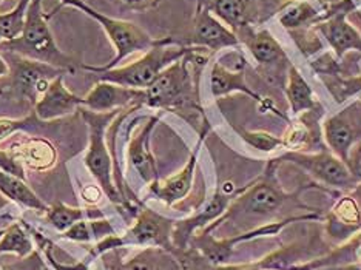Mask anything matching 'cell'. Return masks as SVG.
Segmentation results:
<instances>
[{"label":"cell","instance_id":"83f0119b","mask_svg":"<svg viewBox=\"0 0 361 270\" xmlns=\"http://www.w3.org/2000/svg\"><path fill=\"white\" fill-rule=\"evenodd\" d=\"M317 16L315 8L307 2L293 4L280 16L281 25L286 28H297L305 25L309 20H312Z\"/></svg>","mask_w":361,"mask_h":270},{"label":"cell","instance_id":"d6a6232c","mask_svg":"<svg viewBox=\"0 0 361 270\" xmlns=\"http://www.w3.org/2000/svg\"><path fill=\"white\" fill-rule=\"evenodd\" d=\"M102 193H104V190L101 189V187L88 185L87 189H84V192H82V196H84V200L88 204H96V202L101 201V195Z\"/></svg>","mask_w":361,"mask_h":270},{"label":"cell","instance_id":"d6986e66","mask_svg":"<svg viewBox=\"0 0 361 270\" xmlns=\"http://www.w3.org/2000/svg\"><path fill=\"white\" fill-rule=\"evenodd\" d=\"M111 270H180V266L167 249L145 247L133 258L113 264Z\"/></svg>","mask_w":361,"mask_h":270},{"label":"cell","instance_id":"7402d4cb","mask_svg":"<svg viewBox=\"0 0 361 270\" xmlns=\"http://www.w3.org/2000/svg\"><path fill=\"white\" fill-rule=\"evenodd\" d=\"M361 261V233H358L355 238H352L340 249L329 253V255L310 261L306 266H300L298 270H318V269H329V267H340V266H349L352 263Z\"/></svg>","mask_w":361,"mask_h":270},{"label":"cell","instance_id":"5bb4252c","mask_svg":"<svg viewBox=\"0 0 361 270\" xmlns=\"http://www.w3.org/2000/svg\"><path fill=\"white\" fill-rule=\"evenodd\" d=\"M158 119V116H153L147 121L145 124L139 128V132H136L130 137L127 149V157L131 167H133L137 171V175L149 184L158 181V168H156V161L150 150V136Z\"/></svg>","mask_w":361,"mask_h":270},{"label":"cell","instance_id":"e0dca14e","mask_svg":"<svg viewBox=\"0 0 361 270\" xmlns=\"http://www.w3.org/2000/svg\"><path fill=\"white\" fill-rule=\"evenodd\" d=\"M207 8L219 20L228 25L235 35L250 25L257 11L255 0H213L212 6Z\"/></svg>","mask_w":361,"mask_h":270},{"label":"cell","instance_id":"8992f818","mask_svg":"<svg viewBox=\"0 0 361 270\" xmlns=\"http://www.w3.org/2000/svg\"><path fill=\"white\" fill-rule=\"evenodd\" d=\"M0 54H2L8 63V68H10L13 88L32 105H36V102L44 96L54 79L70 73L65 68L54 67V65L47 62L30 59V57L16 53Z\"/></svg>","mask_w":361,"mask_h":270},{"label":"cell","instance_id":"52a82bcc","mask_svg":"<svg viewBox=\"0 0 361 270\" xmlns=\"http://www.w3.org/2000/svg\"><path fill=\"white\" fill-rule=\"evenodd\" d=\"M324 137L336 157L343 162L346 161L352 147L361 142V102L352 104L327 119L324 124Z\"/></svg>","mask_w":361,"mask_h":270},{"label":"cell","instance_id":"9c48e42d","mask_svg":"<svg viewBox=\"0 0 361 270\" xmlns=\"http://www.w3.org/2000/svg\"><path fill=\"white\" fill-rule=\"evenodd\" d=\"M141 104H145V90L127 88L99 80L90 90V93L84 96L82 107L97 113H110Z\"/></svg>","mask_w":361,"mask_h":270},{"label":"cell","instance_id":"1f68e13d","mask_svg":"<svg viewBox=\"0 0 361 270\" xmlns=\"http://www.w3.org/2000/svg\"><path fill=\"white\" fill-rule=\"evenodd\" d=\"M344 164L348 166L352 178L355 179L357 184H360L361 183V142L352 147Z\"/></svg>","mask_w":361,"mask_h":270},{"label":"cell","instance_id":"277c9868","mask_svg":"<svg viewBox=\"0 0 361 270\" xmlns=\"http://www.w3.org/2000/svg\"><path fill=\"white\" fill-rule=\"evenodd\" d=\"M198 48H192L184 57L171 63L145 90V104L153 109H179L195 105L196 82L190 65Z\"/></svg>","mask_w":361,"mask_h":270},{"label":"cell","instance_id":"6da1fadb","mask_svg":"<svg viewBox=\"0 0 361 270\" xmlns=\"http://www.w3.org/2000/svg\"><path fill=\"white\" fill-rule=\"evenodd\" d=\"M192 48L179 45L171 39H162L158 40V44L150 48L149 51H145V54L139 57L137 61L124 65V67L105 70L84 63H79V67L88 71L92 76H96L99 80L111 82V84H118L127 88L147 90L164 70L179 61L180 57H184Z\"/></svg>","mask_w":361,"mask_h":270},{"label":"cell","instance_id":"603a6c76","mask_svg":"<svg viewBox=\"0 0 361 270\" xmlns=\"http://www.w3.org/2000/svg\"><path fill=\"white\" fill-rule=\"evenodd\" d=\"M247 45L252 56L259 63H274L280 57H284L281 45L276 42V39L267 30L249 35Z\"/></svg>","mask_w":361,"mask_h":270},{"label":"cell","instance_id":"ba28073f","mask_svg":"<svg viewBox=\"0 0 361 270\" xmlns=\"http://www.w3.org/2000/svg\"><path fill=\"white\" fill-rule=\"evenodd\" d=\"M286 158L297 164L301 168L307 170L310 175H314L327 185L336 187V189H352V187L357 185V181L352 178L346 164L338 157H334V154L289 153Z\"/></svg>","mask_w":361,"mask_h":270},{"label":"cell","instance_id":"2e32d148","mask_svg":"<svg viewBox=\"0 0 361 270\" xmlns=\"http://www.w3.org/2000/svg\"><path fill=\"white\" fill-rule=\"evenodd\" d=\"M22 166L36 171L50 170L57 159V152L51 142L42 137H23L8 149Z\"/></svg>","mask_w":361,"mask_h":270},{"label":"cell","instance_id":"9a60e30c","mask_svg":"<svg viewBox=\"0 0 361 270\" xmlns=\"http://www.w3.org/2000/svg\"><path fill=\"white\" fill-rule=\"evenodd\" d=\"M232 200V195H227L223 190H218L200 214H196L195 216L185 221L175 223L173 233H171V243H173L176 247L184 249L187 241L190 240L192 233L195 231H198V228L206 227L212 221L219 219V216L224 214L228 206H231Z\"/></svg>","mask_w":361,"mask_h":270},{"label":"cell","instance_id":"5b68a950","mask_svg":"<svg viewBox=\"0 0 361 270\" xmlns=\"http://www.w3.org/2000/svg\"><path fill=\"white\" fill-rule=\"evenodd\" d=\"M79 111L80 116L84 118L85 124L90 128V142L85 154V166L96 181L99 183V187L104 190V193L109 196L113 202H119L121 196L111 179L113 159L109 149H106L105 135L106 128L111 125L110 122L116 118L122 110L110 113H97L85 107H80Z\"/></svg>","mask_w":361,"mask_h":270},{"label":"cell","instance_id":"cb8c5ba5","mask_svg":"<svg viewBox=\"0 0 361 270\" xmlns=\"http://www.w3.org/2000/svg\"><path fill=\"white\" fill-rule=\"evenodd\" d=\"M94 214L80 207H71L67 204H54L50 210L47 211V219L57 232H67L70 227L75 226L79 221L92 218Z\"/></svg>","mask_w":361,"mask_h":270},{"label":"cell","instance_id":"484cf974","mask_svg":"<svg viewBox=\"0 0 361 270\" xmlns=\"http://www.w3.org/2000/svg\"><path fill=\"white\" fill-rule=\"evenodd\" d=\"M32 250L28 233L23 231L19 223L10 226L0 236V255L4 253H16L19 257H27Z\"/></svg>","mask_w":361,"mask_h":270},{"label":"cell","instance_id":"ab89813d","mask_svg":"<svg viewBox=\"0 0 361 270\" xmlns=\"http://www.w3.org/2000/svg\"><path fill=\"white\" fill-rule=\"evenodd\" d=\"M4 2V0H0V4H2Z\"/></svg>","mask_w":361,"mask_h":270},{"label":"cell","instance_id":"f546056e","mask_svg":"<svg viewBox=\"0 0 361 270\" xmlns=\"http://www.w3.org/2000/svg\"><path fill=\"white\" fill-rule=\"evenodd\" d=\"M238 132L243 135V137L247 141L250 145L255 147L258 150L262 152H272L278 147L283 145L281 139H278L272 135L264 133V132H247V130H243V128H238Z\"/></svg>","mask_w":361,"mask_h":270},{"label":"cell","instance_id":"ffe728a7","mask_svg":"<svg viewBox=\"0 0 361 270\" xmlns=\"http://www.w3.org/2000/svg\"><path fill=\"white\" fill-rule=\"evenodd\" d=\"M210 90L212 94L215 97H221L226 94H231L233 92H241L247 96H252L253 99L259 101V96L253 93L252 90L245 84L243 70L233 71L224 67L221 62H215L210 71Z\"/></svg>","mask_w":361,"mask_h":270},{"label":"cell","instance_id":"f1b7e54d","mask_svg":"<svg viewBox=\"0 0 361 270\" xmlns=\"http://www.w3.org/2000/svg\"><path fill=\"white\" fill-rule=\"evenodd\" d=\"M335 216H336V223L344 226L348 228L350 227H358L361 223V210L358 207V204L354 198H343L335 207Z\"/></svg>","mask_w":361,"mask_h":270},{"label":"cell","instance_id":"f35d334b","mask_svg":"<svg viewBox=\"0 0 361 270\" xmlns=\"http://www.w3.org/2000/svg\"><path fill=\"white\" fill-rule=\"evenodd\" d=\"M2 93H4V92H2V90H0V94H2Z\"/></svg>","mask_w":361,"mask_h":270},{"label":"cell","instance_id":"d590c367","mask_svg":"<svg viewBox=\"0 0 361 270\" xmlns=\"http://www.w3.org/2000/svg\"><path fill=\"white\" fill-rule=\"evenodd\" d=\"M6 75H10V68H8V63L6 61L0 54V78H5Z\"/></svg>","mask_w":361,"mask_h":270},{"label":"cell","instance_id":"ac0fdd59","mask_svg":"<svg viewBox=\"0 0 361 270\" xmlns=\"http://www.w3.org/2000/svg\"><path fill=\"white\" fill-rule=\"evenodd\" d=\"M319 30L338 56H343L349 50L361 51V36L350 23L346 22L344 14L334 16L332 19L322 23Z\"/></svg>","mask_w":361,"mask_h":270},{"label":"cell","instance_id":"7c38bea8","mask_svg":"<svg viewBox=\"0 0 361 270\" xmlns=\"http://www.w3.org/2000/svg\"><path fill=\"white\" fill-rule=\"evenodd\" d=\"M204 124L206 125H204L200 141L196 144L190 159H188V162L185 164V167L175 176L166 179V181H154L150 185V193L156 196L158 200L169 204V206H173V204H176L178 201H183L192 189L193 178H195V167L196 164H198V154H200L204 139H206V135L209 132L207 121H204Z\"/></svg>","mask_w":361,"mask_h":270},{"label":"cell","instance_id":"d4e9b609","mask_svg":"<svg viewBox=\"0 0 361 270\" xmlns=\"http://www.w3.org/2000/svg\"><path fill=\"white\" fill-rule=\"evenodd\" d=\"M287 97H289L293 113H300L314 107L312 90L295 67L290 68L289 79H287Z\"/></svg>","mask_w":361,"mask_h":270},{"label":"cell","instance_id":"44dd1931","mask_svg":"<svg viewBox=\"0 0 361 270\" xmlns=\"http://www.w3.org/2000/svg\"><path fill=\"white\" fill-rule=\"evenodd\" d=\"M0 193L5 195L8 200L18 202L19 206H23L27 209L45 211V214L50 210V207H48L47 204L30 189L25 179H20L2 170H0Z\"/></svg>","mask_w":361,"mask_h":270},{"label":"cell","instance_id":"8fae6325","mask_svg":"<svg viewBox=\"0 0 361 270\" xmlns=\"http://www.w3.org/2000/svg\"><path fill=\"white\" fill-rule=\"evenodd\" d=\"M173 227L175 223L171 219L164 218L150 209H144L139 211L136 223L122 240H124V244L162 247L169 250Z\"/></svg>","mask_w":361,"mask_h":270},{"label":"cell","instance_id":"7a4b0ae2","mask_svg":"<svg viewBox=\"0 0 361 270\" xmlns=\"http://www.w3.org/2000/svg\"><path fill=\"white\" fill-rule=\"evenodd\" d=\"M48 22L50 19L44 11V0H30L22 35L13 40H4L0 53H16L75 73L79 63L57 47Z\"/></svg>","mask_w":361,"mask_h":270},{"label":"cell","instance_id":"836d02e7","mask_svg":"<svg viewBox=\"0 0 361 270\" xmlns=\"http://www.w3.org/2000/svg\"><path fill=\"white\" fill-rule=\"evenodd\" d=\"M209 270H259L258 264H240V266H231V264H221V266H215L213 264L212 269Z\"/></svg>","mask_w":361,"mask_h":270},{"label":"cell","instance_id":"74e56055","mask_svg":"<svg viewBox=\"0 0 361 270\" xmlns=\"http://www.w3.org/2000/svg\"><path fill=\"white\" fill-rule=\"evenodd\" d=\"M4 42V37H2V32H0V44Z\"/></svg>","mask_w":361,"mask_h":270},{"label":"cell","instance_id":"3957f363","mask_svg":"<svg viewBox=\"0 0 361 270\" xmlns=\"http://www.w3.org/2000/svg\"><path fill=\"white\" fill-rule=\"evenodd\" d=\"M63 6L76 8V10L90 16L93 20L99 23L102 30L105 31L106 37L111 40L116 56L113 57V61L110 63L102 65L101 68L109 70V68L118 67V65L122 62V59H126L127 56L133 53L149 51L150 48H153L156 44H158V40H154L149 32L144 31L141 27H137L136 23L113 19L110 16H105L97 10H94V8H92L88 4H85V0H59V6L54 8L50 14H47L48 19H51L53 16H56V13Z\"/></svg>","mask_w":361,"mask_h":270},{"label":"cell","instance_id":"8d00e7d4","mask_svg":"<svg viewBox=\"0 0 361 270\" xmlns=\"http://www.w3.org/2000/svg\"><path fill=\"white\" fill-rule=\"evenodd\" d=\"M352 198H355V201L358 202V207H361V183H360V185L355 187L354 196H352Z\"/></svg>","mask_w":361,"mask_h":270},{"label":"cell","instance_id":"4dcf8cb0","mask_svg":"<svg viewBox=\"0 0 361 270\" xmlns=\"http://www.w3.org/2000/svg\"><path fill=\"white\" fill-rule=\"evenodd\" d=\"M36 121H39V119L35 114V111H32V114H30V116H27L25 119H6V118H2V119H0V142H2L4 139H6L8 136H11L14 133L20 132V130H23V128L36 124Z\"/></svg>","mask_w":361,"mask_h":270},{"label":"cell","instance_id":"30bf717a","mask_svg":"<svg viewBox=\"0 0 361 270\" xmlns=\"http://www.w3.org/2000/svg\"><path fill=\"white\" fill-rule=\"evenodd\" d=\"M192 44L195 48H201V50L219 51L224 48L236 47L240 44V39L231 28H227L223 22L216 19L206 5L200 4L195 16Z\"/></svg>","mask_w":361,"mask_h":270},{"label":"cell","instance_id":"e575fe53","mask_svg":"<svg viewBox=\"0 0 361 270\" xmlns=\"http://www.w3.org/2000/svg\"><path fill=\"white\" fill-rule=\"evenodd\" d=\"M121 2L131 8H147L154 4L156 0H121Z\"/></svg>","mask_w":361,"mask_h":270},{"label":"cell","instance_id":"4316f807","mask_svg":"<svg viewBox=\"0 0 361 270\" xmlns=\"http://www.w3.org/2000/svg\"><path fill=\"white\" fill-rule=\"evenodd\" d=\"M28 6L30 0H19L11 11L0 14V32H2L4 40H13L22 35Z\"/></svg>","mask_w":361,"mask_h":270},{"label":"cell","instance_id":"4fadbf2b","mask_svg":"<svg viewBox=\"0 0 361 270\" xmlns=\"http://www.w3.org/2000/svg\"><path fill=\"white\" fill-rule=\"evenodd\" d=\"M63 78L65 76L54 79L44 96L36 102L35 114L40 122H50L68 116V114L78 111L84 104V97L73 94L65 87Z\"/></svg>","mask_w":361,"mask_h":270}]
</instances>
